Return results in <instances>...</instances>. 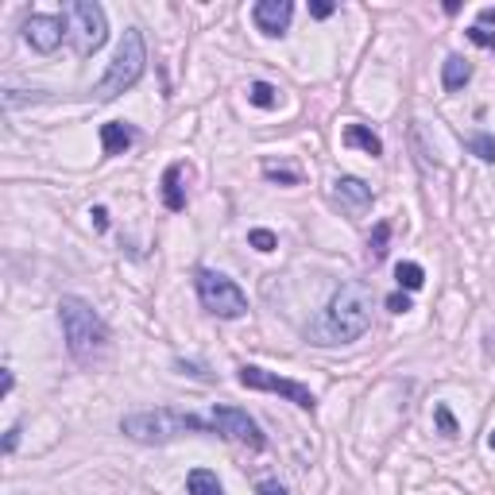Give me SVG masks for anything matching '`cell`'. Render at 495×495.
<instances>
[{"label": "cell", "instance_id": "cell-1", "mask_svg": "<svg viewBox=\"0 0 495 495\" xmlns=\"http://www.w3.org/2000/svg\"><path fill=\"white\" fill-rule=\"evenodd\" d=\"M59 318H62V333H66V349H70V356L78 364H98L101 352L108 345V329L101 322V313L89 306L86 298H74L66 294L59 302Z\"/></svg>", "mask_w": 495, "mask_h": 495}, {"label": "cell", "instance_id": "cell-2", "mask_svg": "<svg viewBox=\"0 0 495 495\" xmlns=\"http://www.w3.org/2000/svg\"><path fill=\"white\" fill-rule=\"evenodd\" d=\"M371 302H376V294H371V286L364 279L345 283L333 298H329V310H325L322 329L333 341H341V345L360 341L371 329Z\"/></svg>", "mask_w": 495, "mask_h": 495}, {"label": "cell", "instance_id": "cell-3", "mask_svg": "<svg viewBox=\"0 0 495 495\" xmlns=\"http://www.w3.org/2000/svg\"><path fill=\"white\" fill-rule=\"evenodd\" d=\"M120 430L132 437V442H144V445H163V442H174L182 434H205L210 425L194 415H178V410H135V415H124Z\"/></svg>", "mask_w": 495, "mask_h": 495}, {"label": "cell", "instance_id": "cell-4", "mask_svg": "<svg viewBox=\"0 0 495 495\" xmlns=\"http://www.w3.org/2000/svg\"><path fill=\"white\" fill-rule=\"evenodd\" d=\"M144 70H147V47H144V35L135 32V27H128L124 32V39H120V47H117V54H113V62H108V70H105V78L98 81V98L101 101H113V98H120L124 89H132L135 81L144 78Z\"/></svg>", "mask_w": 495, "mask_h": 495}, {"label": "cell", "instance_id": "cell-5", "mask_svg": "<svg viewBox=\"0 0 495 495\" xmlns=\"http://www.w3.org/2000/svg\"><path fill=\"white\" fill-rule=\"evenodd\" d=\"M194 283H198L201 306L210 310V313H217V318H244V313H248V298H244L240 286L229 279V275L201 267L194 275Z\"/></svg>", "mask_w": 495, "mask_h": 495}, {"label": "cell", "instance_id": "cell-6", "mask_svg": "<svg viewBox=\"0 0 495 495\" xmlns=\"http://www.w3.org/2000/svg\"><path fill=\"white\" fill-rule=\"evenodd\" d=\"M66 16H70V35H74V47L81 59H89L93 51L105 47L108 23H105V8L98 0H74V5H66Z\"/></svg>", "mask_w": 495, "mask_h": 495}, {"label": "cell", "instance_id": "cell-7", "mask_svg": "<svg viewBox=\"0 0 495 495\" xmlns=\"http://www.w3.org/2000/svg\"><path fill=\"white\" fill-rule=\"evenodd\" d=\"M240 383H244V388H252V391H275V395L291 398L298 410H313V406H318V398H313V391L306 388V383L283 379V376L264 371V368H256V364H244V368H240Z\"/></svg>", "mask_w": 495, "mask_h": 495}, {"label": "cell", "instance_id": "cell-8", "mask_svg": "<svg viewBox=\"0 0 495 495\" xmlns=\"http://www.w3.org/2000/svg\"><path fill=\"white\" fill-rule=\"evenodd\" d=\"M213 430L225 434L229 442L256 449V453L267 449L264 430H259L256 418H248V410H240V406H213Z\"/></svg>", "mask_w": 495, "mask_h": 495}, {"label": "cell", "instance_id": "cell-9", "mask_svg": "<svg viewBox=\"0 0 495 495\" xmlns=\"http://www.w3.org/2000/svg\"><path fill=\"white\" fill-rule=\"evenodd\" d=\"M62 35H66L62 16H27V23H23V39L39 54H51L54 47L62 43Z\"/></svg>", "mask_w": 495, "mask_h": 495}, {"label": "cell", "instance_id": "cell-10", "mask_svg": "<svg viewBox=\"0 0 495 495\" xmlns=\"http://www.w3.org/2000/svg\"><path fill=\"white\" fill-rule=\"evenodd\" d=\"M291 16H294V5L291 0H259V5L252 8V20H256V27L264 35H283L286 27H291Z\"/></svg>", "mask_w": 495, "mask_h": 495}, {"label": "cell", "instance_id": "cell-11", "mask_svg": "<svg viewBox=\"0 0 495 495\" xmlns=\"http://www.w3.org/2000/svg\"><path fill=\"white\" fill-rule=\"evenodd\" d=\"M333 194H337V201L345 205L349 213H360V210H368L371 205V186L364 182V178H352V174H345V178H337L333 182Z\"/></svg>", "mask_w": 495, "mask_h": 495}, {"label": "cell", "instance_id": "cell-12", "mask_svg": "<svg viewBox=\"0 0 495 495\" xmlns=\"http://www.w3.org/2000/svg\"><path fill=\"white\" fill-rule=\"evenodd\" d=\"M101 144H105V155H124L135 144V128L124 120H108L101 124Z\"/></svg>", "mask_w": 495, "mask_h": 495}, {"label": "cell", "instance_id": "cell-13", "mask_svg": "<svg viewBox=\"0 0 495 495\" xmlns=\"http://www.w3.org/2000/svg\"><path fill=\"white\" fill-rule=\"evenodd\" d=\"M163 205H167L171 213H182L186 210V194H182V167L171 163L167 171H163Z\"/></svg>", "mask_w": 495, "mask_h": 495}, {"label": "cell", "instance_id": "cell-14", "mask_svg": "<svg viewBox=\"0 0 495 495\" xmlns=\"http://www.w3.org/2000/svg\"><path fill=\"white\" fill-rule=\"evenodd\" d=\"M469 78H472L469 59H461V54H449L445 66H442V86H445L449 93H457V89H464V81H469Z\"/></svg>", "mask_w": 495, "mask_h": 495}, {"label": "cell", "instance_id": "cell-15", "mask_svg": "<svg viewBox=\"0 0 495 495\" xmlns=\"http://www.w3.org/2000/svg\"><path fill=\"white\" fill-rule=\"evenodd\" d=\"M345 144H349V147H360L364 155H371V159H379V155H383L379 135L371 132V128H364V124H349V128H345Z\"/></svg>", "mask_w": 495, "mask_h": 495}, {"label": "cell", "instance_id": "cell-16", "mask_svg": "<svg viewBox=\"0 0 495 495\" xmlns=\"http://www.w3.org/2000/svg\"><path fill=\"white\" fill-rule=\"evenodd\" d=\"M186 491L190 495H225V488H221V480H217V472H210V469H194L186 476Z\"/></svg>", "mask_w": 495, "mask_h": 495}, {"label": "cell", "instance_id": "cell-17", "mask_svg": "<svg viewBox=\"0 0 495 495\" xmlns=\"http://www.w3.org/2000/svg\"><path fill=\"white\" fill-rule=\"evenodd\" d=\"M248 101L259 108H275L279 105V89L267 86V81H252V86H248Z\"/></svg>", "mask_w": 495, "mask_h": 495}, {"label": "cell", "instance_id": "cell-18", "mask_svg": "<svg viewBox=\"0 0 495 495\" xmlns=\"http://www.w3.org/2000/svg\"><path fill=\"white\" fill-rule=\"evenodd\" d=\"M388 240H391V225H388V221H379L376 232H371V240H368V256H371V264H379V259L388 256Z\"/></svg>", "mask_w": 495, "mask_h": 495}, {"label": "cell", "instance_id": "cell-19", "mask_svg": "<svg viewBox=\"0 0 495 495\" xmlns=\"http://www.w3.org/2000/svg\"><path fill=\"white\" fill-rule=\"evenodd\" d=\"M395 279H398V286H406V291H418V286L425 283V271L418 264H398L395 267Z\"/></svg>", "mask_w": 495, "mask_h": 495}, {"label": "cell", "instance_id": "cell-20", "mask_svg": "<svg viewBox=\"0 0 495 495\" xmlns=\"http://www.w3.org/2000/svg\"><path fill=\"white\" fill-rule=\"evenodd\" d=\"M469 151H472V155H480L484 163H495V135H488V132L469 135Z\"/></svg>", "mask_w": 495, "mask_h": 495}, {"label": "cell", "instance_id": "cell-21", "mask_svg": "<svg viewBox=\"0 0 495 495\" xmlns=\"http://www.w3.org/2000/svg\"><path fill=\"white\" fill-rule=\"evenodd\" d=\"M248 244H252L256 252H275V248H279V240H275L271 229H252V232H248Z\"/></svg>", "mask_w": 495, "mask_h": 495}, {"label": "cell", "instance_id": "cell-22", "mask_svg": "<svg viewBox=\"0 0 495 495\" xmlns=\"http://www.w3.org/2000/svg\"><path fill=\"white\" fill-rule=\"evenodd\" d=\"M264 174L271 178V182H283V186H298V171H286V167H264Z\"/></svg>", "mask_w": 495, "mask_h": 495}, {"label": "cell", "instance_id": "cell-23", "mask_svg": "<svg viewBox=\"0 0 495 495\" xmlns=\"http://www.w3.org/2000/svg\"><path fill=\"white\" fill-rule=\"evenodd\" d=\"M469 39H472L476 47H488V51L495 47V32H488V27H480V23H476V27H469Z\"/></svg>", "mask_w": 495, "mask_h": 495}, {"label": "cell", "instance_id": "cell-24", "mask_svg": "<svg viewBox=\"0 0 495 495\" xmlns=\"http://www.w3.org/2000/svg\"><path fill=\"white\" fill-rule=\"evenodd\" d=\"M434 418H437V425H442V434H457V422H453V415H449V406H437L434 410Z\"/></svg>", "mask_w": 495, "mask_h": 495}, {"label": "cell", "instance_id": "cell-25", "mask_svg": "<svg viewBox=\"0 0 495 495\" xmlns=\"http://www.w3.org/2000/svg\"><path fill=\"white\" fill-rule=\"evenodd\" d=\"M333 12H337V5H329V0H313V5H310V16L313 20H329Z\"/></svg>", "mask_w": 495, "mask_h": 495}, {"label": "cell", "instance_id": "cell-26", "mask_svg": "<svg viewBox=\"0 0 495 495\" xmlns=\"http://www.w3.org/2000/svg\"><path fill=\"white\" fill-rule=\"evenodd\" d=\"M174 368L182 371V376H194V379H210V371H205L201 364H186V360H174Z\"/></svg>", "mask_w": 495, "mask_h": 495}, {"label": "cell", "instance_id": "cell-27", "mask_svg": "<svg viewBox=\"0 0 495 495\" xmlns=\"http://www.w3.org/2000/svg\"><path fill=\"white\" fill-rule=\"evenodd\" d=\"M256 495H286V488L279 484V480H259V488Z\"/></svg>", "mask_w": 495, "mask_h": 495}, {"label": "cell", "instance_id": "cell-28", "mask_svg": "<svg viewBox=\"0 0 495 495\" xmlns=\"http://www.w3.org/2000/svg\"><path fill=\"white\" fill-rule=\"evenodd\" d=\"M388 310H391V313H406V310H410V298H406V294H391V298H388Z\"/></svg>", "mask_w": 495, "mask_h": 495}, {"label": "cell", "instance_id": "cell-29", "mask_svg": "<svg viewBox=\"0 0 495 495\" xmlns=\"http://www.w3.org/2000/svg\"><path fill=\"white\" fill-rule=\"evenodd\" d=\"M93 225H98V232L108 229V210H105V205H98V210H93Z\"/></svg>", "mask_w": 495, "mask_h": 495}, {"label": "cell", "instance_id": "cell-30", "mask_svg": "<svg viewBox=\"0 0 495 495\" xmlns=\"http://www.w3.org/2000/svg\"><path fill=\"white\" fill-rule=\"evenodd\" d=\"M16 445H20V425H12V430H8V437H5V453H12Z\"/></svg>", "mask_w": 495, "mask_h": 495}, {"label": "cell", "instance_id": "cell-31", "mask_svg": "<svg viewBox=\"0 0 495 495\" xmlns=\"http://www.w3.org/2000/svg\"><path fill=\"white\" fill-rule=\"evenodd\" d=\"M484 23H495V8H480V27Z\"/></svg>", "mask_w": 495, "mask_h": 495}, {"label": "cell", "instance_id": "cell-32", "mask_svg": "<svg viewBox=\"0 0 495 495\" xmlns=\"http://www.w3.org/2000/svg\"><path fill=\"white\" fill-rule=\"evenodd\" d=\"M488 442H491V449H495V430H491V437H488Z\"/></svg>", "mask_w": 495, "mask_h": 495}]
</instances>
